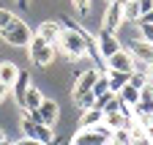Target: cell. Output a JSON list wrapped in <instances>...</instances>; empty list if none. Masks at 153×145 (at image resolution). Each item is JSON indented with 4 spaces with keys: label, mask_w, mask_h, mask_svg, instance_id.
I'll use <instances>...</instances> for the list:
<instances>
[{
    "label": "cell",
    "mask_w": 153,
    "mask_h": 145,
    "mask_svg": "<svg viewBox=\"0 0 153 145\" xmlns=\"http://www.w3.org/2000/svg\"><path fill=\"white\" fill-rule=\"evenodd\" d=\"M60 25H63V30H60V39H57L55 47H60L68 60H82L88 55V44L93 41V36L85 33L79 25H74L71 19H60Z\"/></svg>",
    "instance_id": "obj_1"
},
{
    "label": "cell",
    "mask_w": 153,
    "mask_h": 145,
    "mask_svg": "<svg viewBox=\"0 0 153 145\" xmlns=\"http://www.w3.org/2000/svg\"><path fill=\"white\" fill-rule=\"evenodd\" d=\"M0 39H3L6 44H11V47H27V44L33 41V30H30L27 22H22V19L16 16L6 30H0Z\"/></svg>",
    "instance_id": "obj_2"
},
{
    "label": "cell",
    "mask_w": 153,
    "mask_h": 145,
    "mask_svg": "<svg viewBox=\"0 0 153 145\" xmlns=\"http://www.w3.org/2000/svg\"><path fill=\"white\" fill-rule=\"evenodd\" d=\"M27 52H30V60H33V66L44 68V66H49V63L55 60V52H57V47H55V44H49V41H44L41 36H36V33H33V41L27 44Z\"/></svg>",
    "instance_id": "obj_3"
},
{
    "label": "cell",
    "mask_w": 153,
    "mask_h": 145,
    "mask_svg": "<svg viewBox=\"0 0 153 145\" xmlns=\"http://www.w3.org/2000/svg\"><path fill=\"white\" fill-rule=\"evenodd\" d=\"M19 129H22V137H27V140H36L38 145H47V142H52V140H55V132L49 129V126L30 120L25 112L19 115Z\"/></svg>",
    "instance_id": "obj_4"
},
{
    "label": "cell",
    "mask_w": 153,
    "mask_h": 145,
    "mask_svg": "<svg viewBox=\"0 0 153 145\" xmlns=\"http://www.w3.org/2000/svg\"><path fill=\"white\" fill-rule=\"evenodd\" d=\"M112 140V129L109 126H96V129H79L68 145H107Z\"/></svg>",
    "instance_id": "obj_5"
},
{
    "label": "cell",
    "mask_w": 153,
    "mask_h": 145,
    "mask_svg": "<svg viewBox=\"0 0 153 145\" xmlns=\"http://www.w3.org/2000/svg\"><path fill=\"white\" fill-rule=\"evenodd\" d=\"M25 115H27L30 120H36V123H44V126H49V129H55L57 118H60V110H57V101H52V99H44L38 110H33V112H25Z\"/></svg>",
    "instance_id": "obj_6"
},
{
    "label": "cell",
    "mask_w": 153,
    "mask_h": 145,
    "mask_svg": "<svg viewBox=\"0 0 153 145\" xmlns=\"http://www.w3.org/2000/svg\"><path fill=\"white\" fill-rule=\"evenodd\" d=\"M93 39H96V47H99V55L104 58V63H107V58H112L115 52H120V49H123V44L118 41V36H115V33L99 30Z\"/></svg>",
    "instance_id": "obj_7"
},
{
    "label": "cell",
    "mask_w": 153,
    "mask_h": 145,
    "mask_svg": "<svg viewBox=\"0 0 153 145\" xmlns=\"http://www.w3.org/2000/svg\"><path fill=\"white\" fill-rule=\"evenodd\" d=\"M120 25H123V3H109L107 11H104V16H101V30L118 36Z\"/></svg>",
    "instance_id": "obj_8"
},
{
    "label": "cell",
    "mask_w": 153,
    "mask_h": 145,
    "mask_svg": "<svg viewBox=\"0 0 153 145\" xmlns=\"http://www.w3.org/2000/svg\"><path fill=\"white\" fill-rule=\"evenodd\" d=\"M107 71H120V74H134V58L128 55V49L115 52L112 58H107Z\"/></svg>",
    "instance_id": "obj_9"
},
{
    "label": "cell",
    "mask_w": 153,
    "mask_h": 145,
    "mask_svg": "<svg viewBox=\"0 0 153 145\" xmlns=\"http://www.w3.org/2000/svg\"><path fill=\"white\" fill-rule=\"evenodd\" d=\"M99 74H101V71H99V68H93V66H88V68L82 71V74H76V80H74V88H71V96L93 90V85H96V80H99Z\"/></svg>",
    "instance_id": "obj_10"
},
{
    "label": "cell",
    "mask_w": 153,
    "mask_h": 145,
    "mask_svg": "<svg viewBox=\"0 0 153 145\" xmlns=\"http://www.w3.org/2000/svg\"><path fill=\"white\" fill-rule=\"evenodd\" d=\"M60 30H63L60 19H44L41 25L36 28V36H41V39L49 41V44H57V39H60Z\"/></svg>",
    "instance_id": "obj_11"
},
{
    "label": "cell",
    "mask_w": 153,
    "mask_h": 145,
    "mask_svg": "<svg viewBox=\"0 0 153 145\" xmlns=\"http://www.w3.org/2000/svg\"><path fill=\"white\" fill-rule=\"evenodd\" d=\"M30 71H19V77H16V82L11 85V90H14V99H16V104H19V110L25 107V96H27V90H30Z\"/></svg>",
    "instance_id": "obj_12"
},
{
    "label": "cell",
    "mask_w": 153,
    "mask_h": 145,
    "mask_svg": "<svg viewBox=\"0 0 153 145\" xmlns=\"http://www.w3.org/2000/svg\"><path fill=\"white\" fill-rule=\"evenodd\" d=\"M128 55H131L134 60L153 63V44H148V41L137 39V41H131V47H128Z\"/></svg>",
    "instance_id": "obj_13"
},
{
    "label": "cell",
    "mask_w": 153,
    "mask_h": 145,
    "mask_svg": "<svg viewBox=\"0 0 153 145\" xmlns=\"http://www.w3.org/2000/svg\"><path fill=\"white\" fill-rule=\"evenodd\" d=\"M16 77H19V66L14 60H0V85L11 88L16 82Z\"/></svg>",
    "instance_id": "obj_14"
},
{
    "label": "cell",
    "mask_w": 153,
    "mask_h": 145,
    "mask_svg": "<svg viewBox=\"0 0 153 145\" xmlns=\"http://www.w3.org/2000/svg\"><path fill=\"white\" fill-rule=\"evenodd\" d=\"M104 123V112L101 110H85L82 115H79V129H96V126H101Z\"/></svg>",
    "instance_id": "obj_15"
},
{
    "label": "cell",
    "mask_w": 153,
    "mask_h": 145,
    "mask_svg": "<svg viewBox=\"0 0 153 145\" xmlns=\"http://www.w3.org/2000/svg\"><path fill=\"white\" fill-rule=\"evenodd\" d=\"M41 101H44V93H41V88L30 85L27 96H25V107H22V112H33V110H38V107H41Z\"/></svg>",
    "instance_id": "obj_16"
},
{
    "label": "cell",
    "mask_w": 153,
    "mask_h": 145,
    "mask_svg": "<svg viewBox=\"0 0 153 145\" xmlns=\"http://www.w3.org/2000/svg\"><path fill=\"white\" fill-rule=\"evenodd\" d=\"M118 99L123 101V107H128V110H134V107H137L140 104V88H134L131 82L120 90V93H118Z\"/></svg>",
    "instance_id": "obj_17"
},
{
    "label": "cell",
    "mask_w": 153,
    "mask_h": 145,
    "mask_svg": "<svg viewBox=\"0 0 153 145\" xmlns=\"http://www.w3.org/2000/svg\"><path fill=\"white\" fill-rule=\"evenodd\" d=\"M107 77H109V93H120L131 80V74H120V71H107Z\"/></svg>",
    "instance_id": "obj_18"
},
{
    "label": "cell",
    "mask_w": 153,
    "mask_h": 145,
    "mask_svg": "<svg viewBox=\"0 0 153 145\" xmlns=\"http://www.w3.org/2000/svg\"><path fill=\"white\" fill-rule=\"evenodd\" d=\"M140 16H142L140 0H123V22H134V25H137Z\"/></svg>",
    "instance_id": "obj_19"
},
{
    "label": "cell",
    "mask_w": 153,
    "mask_h": 145,
    "mask_svg": "<svg viewBox=\"0 0 153 145\" xmlns=\"http://www.w3.org/2000/svg\"><path fill=\"white\" fill-rule=\"evenodd\" d=\"M71 99H74V104H76V110H79V112L93 110V107H96V96H93V90H88V93H76V96H71Z\"/></svg>",
    "instance_id": "obj_20"
},
{
    "label": "cell",
    "mask_w": 153,
    "mask_h": 145,
    "mask_svg": "<svg viewBox=\"0 0 153 145\" xmlns=\"http://www.w3.org/2000/svg\"><path fill=\"white\" fill-rule=\"evenodd\" d=\"M104 93H109V77H107V71H101L99 80H96V85H93V96L96 99L104 96Z\"/></svg>",
    "instance_id": "obj_21"
},
{
    "label": "cell",
    "mask_w": 153,
    "mask_h": 145,
    "mask_svg": "<svg viewBox=\"0 0 153 145\" xmlns=\"http://www.w3.org/2000/svg\"><path fill=\"white\" fill-rule=\"evenodd\" d=\"M109 142H112V145H134L128 129H118V132H112V140H109Z\"/></svg>",
    "instance_id": "obj_22"
},
{
    "label": "cell",
    "mask_w": 153,
    "mask_h": 145,
    "mask_svg": "<svg viewBox=\"0 0 153 145\" xmlns=\"http://www.w3.org/2000/svg\"><path fill=\"white\" fill-rule=\"evenodd\" d=\"M137 30H140V39H142V41L153 44V25H148V22H137Z\"/></svg>",
    "instance_id": "obj_23"
},
{
    "label": "cell",
    "mask_w": 153,
    "mask_h": 145,
    "mask_svg": "<svg viewBox=\"0 0 153 145\" xmlns=\"http://www.w3.org/2000/svg\"><path fill=\"white\" fill-rule=\"evenodd\" d=\"M16 19V14L14 11H8V8H0V30H6L11 22Z\"/></svg>",
    "instance_id": "obj_24"
},
{
    "label": "cell",
    "mask_w": 153,
    "mask_h": 145,
    "mask_svg": "<svg viewBox=\"0 0 153 145\" xmlns=\"http://www.w3.org/2000/svg\"><path fill=\"white\" fill-rule=\"evenodd\" d=\"M74 6H76V11H79L82 16H88V11H90V0H74Z\"/></svg>",
    "instance_id": "obj_25"
},
{
    "label": "cell",
    "mask_w": 153,
    "mask_h": 145,
    "mask_svg": "<svg viewBox=\"0 0 153 145\" xmlns=\"http://www.w3.org/2000/svg\"><path fill=\"white\" fill-rule=\"evenodd\" d=\"M140 11H142V14L153 11V0H140Z\"/></svg>",
    "instance_id": "obj_26"
},
{
    "label": "cell",
    "mask_w": 153,
    "mask_h": 145,
    "mask_svg": "<svg viewBox=\"0 0 153 145\" xmlns=\"http://www.w3.org/2000/svg\"><path fill=\"white\" fill-rule=\"evenodd\" d=\"M145 140H148V142L153 145V120H150V123L145 126Z\"/></svg>",
    "instance_id": "obj_27"
},
{
    "label": "cell",
    "mask_w": 153,
    "mask_h": 145,
    "mask_svg": "<svg viewBox=\"0 0 153 145\" xmlns=\"http://www.w3.org/2000/svg\"><path fill=\"white\" fill-rule=\"evenodd\" d=\"M14 145H38V142H36V140H27V137H19Z\"/></svg>",
    "instance_id": "obj_28"
},
{
    "label": "cell",
    "mask_w": 153,
    "mask_h": 145,
    "mask_svg": "<svg viewBox=\"0 0 153 145\" xmlns=\"http://www.w3.org/2000/svg\"><path fill=\"white\" fill-rule=\"evenodd\" d=\"M8 90H11V88H6V85H0V104L6 101V96H8Z\"/></svg>",
    "instance_id": "obj_29"
},
{
    "label": "cell",
    "mask_w": 153,
    "mask_h": 145,
    "mask_svg": "<svg viewBox=\"0 0 153 145\" xmlns=\"http://www.w3.org/2000/svg\"><path fill=\"white\" fill-rule=\"evenodd\" d=\"M16 3H19V6H22V8H27V6H30V3H27V0H16Z\"/></svg>",
    "instance_id": "obj_30"
},
{
    "label": "cell",
    "mask_w": 153,
    "mask_h": 145,
    "mask_svg": "<svg viewBox=\"0 0 153 145\" xmlns=\"http://www.w3.org/2000/svg\"><path fill=\"white\" fill-rule=\"evenodd\" d=\"M148 80H150V82H153V63H150V74H148Z\"/></svg>",
    "instance_id": "obj_31"
},
{
    "label": "cell",
    "mask_w": 153,
    "mask_h": 145,
    "mask_svg": "<svg viewBox=\"0 0 153 145\" xmlns=\"http://www.w3.org/2000/svg\"><path fill=\"white\" fill-rule=\"evenodd\" d=\"M109 3H123V0H107V6H109Z\"/></svg>",
    "instance_id": "obj_32"
},
{
    "label": "cell",
    "mask_w": 153,
    "mask_h": 145,
    "mask_svg": "<svg viewBox=\"0 0 153 145\" xmlns=\"http://www.w3.org/2000/svg\"><path fill=\"white\" fill-rule=\"evenodd\" d=\"M137 145H150V142H148V140H145V142H137Z\"/></svg>",
    "instance_id": "obj_33"
}]
</instances>
